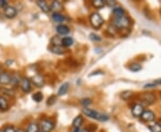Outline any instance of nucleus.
Listing matches in <instances>:
<instances>
[{"mask_svg":"<svg viewBox=\"0 0 161 132\" xmlns=\"http://www.w3.org/2000/svg\"><path fill=\"white\" fill-rule=\"evenodd\" d=\"M82 113L84 114V115H86L87 117H90L92 119H95L97 121H106L108 120V116L104 114H100L95 110H92L91 108L88 107H83L82 108Z\"/></svg>","mask_w":161,"mask_h":132,"instance_id":"nucleus-1","label":"nucleus"},{"mask_svg":"<svg viewBox=\"0 0 161 132\" xmlns=\"http://www.w3.org/2000/svg\"><path fill=\"white\" fill-rule=\"evenodd\" d=\"M113 24L115 28L121 29H127L130 27L131 25V21L130 19L124 15V16H120V17H115L114 18V21H113Z\"/></svg>","mask_w":161,"mask_h":132,"instance_id":"nucleus-2","label":"nucleus"},{"mask_svg":"<svg viewBox=\"0 0 161 132\" xmlns=\"http://www.w3.org/2000/svg\"><path fill=\"white\" fill-rule=\"evenodd\" d=\"M90 23L94 29H99L103 25L104 19L99 13H94L90 16Z\"/></svg>","mask_w":161,"mask_h":132,"instance_id":"nucleus-3","label":"nucleus"},{"mask_svg":"<svg viewBox=\"0 0 161 132\" xmlns=\"http://www.w3.org/2000/svg\"><path fill=\"white\" fill-rule=\"evenodd\" d=\"M55 127V124L54 122L50 120H47V119H45L43 121H41V124H40V131L42 132H50L53 130Z\"/></svg>","mask_w":161,"mask_h":132,"instance_id":"nucleus-4","label":"nucleus"},{"mask_svg":"<svg viewBox=\"0 0 161 132\" xmlns=\"http://www.w3.org/2000/svg\"><path fill=\"white\" fill-rule=\"evenodd\" d=\"M4 14L6 18L8 19H13L17 15V10L14 6H7L4 10Z\"/></svg>","mask_w":161,"mask_h":132,"instance_id":"nucleus-5","label":"nucleus"},{"mask_svg":"<svg viewBox=\"0 0 161 132\" xmlns=\"http://www.w3.org/2000/svg\"><path fill=\"white\" fill-rule=\"evenodd\" d=\"M31 82H32L33 85L37 87H42L45 85L44 77L40 74L34 75V76L31 78Z\"/></svg>","mask_w":161,"mask_h":132,"instance_id":"nucleus-6","label":"nucleus"},{"mask_svg":"<svg viewBox=\"0 0 161 132\" xmlns=\"http://www.w3.org/2000/svg\"><path fill=\"white\" fill-rule=\"evenodd\" d=\"M21 88L24 93H29L31 89V81L28 78H23L20 82Z\"/></svg>","mask_w":161,"mask_h":132,"instance_id":"nucleus-7","label":"nucleus"},{"mask_svg":"<svg viewBox=\"0 0 161 132\" xmlns=\"http://www.w3.org/2000/svg\"><path fill=\"white\" fill-rule=\"evenodd\" d=\"M141 118L145 122H150V121H154L155 114L152 111H150V110H147V111H144L143 114L141 116Z\"/></svg>","mask_w":161,"mask_h":132,"instance_id":"nucleus-8","label":"nucleus"},{"mask_svg":"<svg viewBox=\"0 0 161 132\" xmlns=\"http://www.w3.org/2000/svg\"><path fill=\"white\" fill-rule=\"evenodd\" d=\"M142 100L143 103L150 105V104H152V103H155L156 98L152 93H145V94H143L142 96Z\"/></svg>","mask_w":161,"mask_h":132,"instance_id":"nucleus-9","label":"nucleus"},{"mask_svg":"<svg viewBox=\"0 0 161 132\" xmlns=\"http://www.w3.org/2000/svg\"><path fill=\"white\" fill-rule=\"evenodd\" d=\"M144 107L142 104L141 103H136L133 105V107L132 108V114L134 117H141L142 114H143Z\"/></svg>","mask_w":161,"mask_h":132,"instance_id":"nucleus-10","label":"nucleus"},{"mask_svg":"<svg viewBox=\"0 0 161 132\" xmlns=\"http://www.w3.org/2000/svg\"><path fill=\"white\" fill-rule=\"evenodd\" d=\"M11 83V76L8 74L6 71L0 72V84L2 85H7Z\"/></svg>","mask_w":161,"mask_h":132,"instance_id":"nucleus-11","label":"nucleus"},{"mask_svg":"<svg viewBox=\"0 0 161 132\" xmlns=\"http://www.w3.org/2000/svg\"><path fill=\"white\" fill-rule=\"evenodd\" d=\"M37 5L41 9V11L44 12V13H48L50 11V6H48L46 1H44V0H38Z\"/></svg>","mask_w":161,"mask_h":132,"instance_id":"nucleus-12","label":"nucleus"},{"mask_svg":"<svg viewBox=\"0 0 161 132\" xmlns=\"http://www.w3.org/2000/svg\"><path fill=\"white\" fill-rule=\"evenodd\" d=\"M49 50L53 54H57V55H62V54H64V52H65L64 47H63L62 46H52L49 47Z\"/></svg>","mask_w":161,"mask_h":132,"instance_id":"nucleus-13","label":"nucleus"},{"mask_svg":"<svg viewBox=\"0 0 161 132\" xmlns=\"http://www.w3.org/2000/svg\"><path fill=\"white\" fill-rule=\"evenodd\" d=\"M69 30L70 29L68 28V26H66L64 24H60V25H58V27H57V31H58V33L59 35L68 34Z\"/></svg>","mask_w":161,"mask_h":132,"instance_id":"nucleus-14","label":"nucleus"},{"mask_svg":"<svg viewBox=\"0 0 161 132\" xmlns=\"http://www.w3.org/2000/svg\"><path fill=\"white\" fill-rule=\"evenodd\" d=\"M74 44V40L71 37H64L61 40V46L63 47H69Z\"/></svg>","mask_w":161,"mask_h":132,"instance_id":"nucleus-15","label":"nucleus"},{"mask_svg":"<svg viewBox=\"0 0 161 132\" xmlns=\"http://www.w3.org/2000/svg\"><path fill=\"white\" fill-rule=\"evenodd\" d=\"M62 9V4L59 1H54L50 6V10L54 12V13H58V12Z\"/></svg>","mask_w":161,"mask_h":132,"instance_id":"nucleus-16","label":"nucleus"},{"mask_svg":"<svg viewBox=\"0 0 161 132\" xmlns=\"http://www.w3.org/2000/svg\"><path fill=\"white\" fill-rule=\"evenodd\" d=\"M68 88H69V83H67V82L64 83L63 85L59 87L58 95V96H64V95H65L66 92L68 91Z\"/></svg>","mask_w":161,"mask_h":132,"instance_id":"nucleus-17","label":"nucleus"},{"mask_svg":"<svg viewBox=\"0 0 161 132\" xmlns=\"http://www.w3.org/2000/svg\"><path fill=\"white\" fill-rule=\"evenodd\" d=\"M40 131V127L38 125V123L36 122H31L30 123L29 126L27 127L26 132H39Z\"/></svg>","mask_w":161,"mask_h":132,"instance_id":"nucleus-18","label":"nucleus"},{"mask_svg":"<svg viewBox=\"0 0 161 132\" xmlns=\"http://www.w3.org/2000/svg\"><path fill=\"white\" fill-rule=\"evenodd\" d=\"M82 122H83V118H82V116H81V115H78L75 120L73 121V126L75 127V129L80 128V127L81 126V124H82Z\"/></svg>","mask_w":161,"mask_h":132,"instance_id":"nucleus-19","label":"nucleus"},{"mask_svg":"<svg viewBox=\"0 0 161 132\" xmlns=\"http://www.w3.org/2000/svg\"><path fill=\"white\" fill-rule=\"evenodd\" d=\"M125 10L122 7H114L113 9V13L115 15V17H120L125 15Z\"/></svg>","mask_w":161,"mask_h":132,"instance_id":"nucleus-20","label":"nucleus"},{"mask_svg":"<svg viewBox=\"0 0 161 132\" xmlns=\"http://www.w3.org/2000/svg\"><path fill=\"white\" fill-rule=\"evenodd\" d=\"M92 4V6H94L95 8H97V9H100V8H102V7L106 6V3H105L104 0H93Z\"/></svg>","mask_w":161,"mask_h":132,"instance_id":"nucleus-21","label":"nucleus"},{"mask_svg":"<svg viewBox=\"0 0 161 132\" xmlns=\"http://www.w3.org/2000/svg\"><path fill=\"white\" fill-rule=\"evenodd\" d=\"M149 129L151 132H161V124L159 122H155L154 124L150 125Z\"/></svg>","mask_w":161,"mask_h":132,"instance_id":"nucleus-22","label":"nucleus"},{"mask_svg":"<svg viewBox=\"0 0 161 132\" xmlns=\"http://www.w3.org/2000/svg\"><path fill=\"white\" fill-rule=\"evenodd\" d=\"M52 18L57 23H63L64 21L65 20V17L64 16L63 14H60V13H53Z\"/></svg>","mask_w":161,"mask_h":132,"instance_id":"nucleus-23","label":"nucleus"},{"mask_svg":"<svg viewBox=\"0 0 161 132\" xmlns=\"http://www.w3.org/2000/svg\"><path fill=\"white\" fill-rule=\"evenodd\" d=\"M132 96V92L131 90H125V91H123L120 94V98L123 100H128L130 99V98Z\"/></svg>","mask_w":161,"mask_h":132,"instance_id":"nucleus-24","label":"nucleus"},{"mask_svg":"<svg viewBox=\"0 0 161 132\" xmlns=\"http://www.w3.org/2000/svg\"><path fill=\"white\" fill-rule=\"evenodd\" d=\"M0 109H8V102H7V100L4 97H0Z\"/></svg>","mask_w":161,"mask_h":132,"instance_id":"nucleus-25","label":"nucleus"},{"mask_svg":"<svg viewBox=\"0 0 161 132\" xmlns=\"http://www.w3.org/2000/svg\"><path fill=\"white\" fill-rule=\"evenodd\" d=\"M32 99L34 100L35 102H37V103H40L42 101V99H43V95H42V93L41 92H37V93H35L32 95Z\"/></svg>","mask_w":161,"mask_h":132,"instance_id":"nucleus-26","label":"nucleus"},{"mask_svg":"<svg viewBox=\"0 0 161 132\" xmlns=\"http://www.w3.org/2000/svg\"><path fill=\"white\" fill-rule=\"evenodd\" d=\"M61 40L62 39H60L59 36H54L51 39V44H53V46H61Z\"/></svg>","mask_w":161,"mask_h":132,"instance_id":"nucleus-27","label":"nucleus"},{"mask_svg":"<svg viewBox=\"0 0 161 132\" xmlns=\"http://www.w3.org/2000/svg\"><path fill=\"white\" fill-rule=\"evenodd\" d=\"M20 82H21V80H20V77L17 74H14L11 76V84L15 86V85L20 84Z\"/></svg>","mask_w":161,"mask_h":132,"instance_id":"nucleus-28","label":"nucleus"},{"mask_svg":"<svg viewBox=\"0 0 161 132\" xmlns=\"http://www.w3.org/2000/svg\"><path fill=\"white\" fill-rule=\"evenodd\" d=\"M129 69L131 70L132 71L136 72V71H141V70H142V65H141V64H139V63H132V64L130 65Z\"/></svg>","mask_w":161,"mask_h":132,"instance_id":"nucleus-29","label":"nucleus"},{"mask_svg":"<svg viewBox=\"0 0 161 132\" xmlns=\"http://www.w3.org/2000/svg\"><path fill=\"white\" fill-rule=\"evenodd\" d=\"M57 102V98H56V96L55 95H53V96H50L48 99H47V104H48V105H52V104H54V103Z\"/></svg>","mask_w":161,"mask_h":132,"instance_id":"nucleus-30","label":"nucleus"},{"mask_svg":"<svg viewBox=\"0 0 161 132\" xmlns=\"http://www.w3.org/2000/svg\"><path fill=\"white\" fill-rule=\"evenodd\" d=\"M80 103H81L84 107H86V106H88L89 104H91V103H92V100H91L90 98H85V99L80 100Z\"/></svg>","mask_w":161,"mask_h":132,"instance_id":"nucleus-31","label":"nucleus"},{"mask_svg":"<svg viewBox=\"0 0 161 132\" xmlns=\"http://www.w3.org/2000/svg\"><path fill=\"white\" fill-rule=\"evenodd\" d=\"M4 132H16V129H15V128L14 126L9 125V126L6 127L4 129Z\"/></svg>","mask_w":161,"mask_h":132,"instance_id":"nucleus-32","label":"nucleus"},{"mask_svg":"<svg viewBox=\"0 0 161 132\" xmlns=\"http://www.w3.org/2000/svg\"><path fill=\"white\" fill-rule=\"evenodd\" d=\"M2 92L3 93H5L6 95H8V96H14V92L13 91L12 89H7V88H5V89H2Z\"/></svg>","mask_w":161,"mask_h":132,"instance_id":"nucleus-33","label":"nucleus"},{"mask_svg":"<svg viewBox=\"0 0 161 132\" xmlns=\"http://www.w3.org/2000/svg\"><path fill=\"white\" fill-rule=\"evenodd\" d=\"M105 3H106V5H108V6H111V7H113V6H115V5H116V2H115V1H113V0L105 1Z\"/></svg>","mask_w":161,"mask_h":132,"instance_id":"nucleus-34","label":"nucleus"},{"mask_svg":"<svg viewBox=\"0 0 161 132\" xmlns=\"http://www.w3.org/2000/svg\"><path fill=\"white\" fill-rule=\"evenodd\" d=\"M91 39H92V40H95V41L100 40L99 36H98V35H96V34H91Z\"/></svg>","mask_w":161,"mask_h":132,"instance_id":"nucleus-35","label":"nucleus"},{"mask_svg":"<svg viewBox=\"0 0 161 132\" xmlns=\"http://www.w3.org/2000/svg\"><path fill=\"white\" fill-rule=\"evenodd\" d=\"M0 6H1V7L6 8V6H7V2H6V0H0Z\"/></svg>","mask_w":161,"mask_h":132,"instance_id":"nucleus-36","label":"nucleus"},{"mask_svg":"<svg viewBox=\"0 0 161 132\" xmlns=\"http://www.w3.org/2000/svg\"><path fill=\"white\" fill-rule=\"evenodd\" d=\"M153 82L155 83L157 86H158V85H161V79H159V80H157V81H153Z\"/></svg>","mask_w":161,"mask_h":132,"instance_id":"nucleus-37","label":"nucleus"},{"mask_svg":"<svg viewBox=\"0 0 161 132\" xmlns=\"http://www.w3.org/2000/svg\"><path fill=\"white\" fill-rule=\"evenodd\" d=\"M16 132H26L23 129H16Z\"/></svg>","mask_w":161,"mask_h":132,"instance_id":"nucleus-38","label":"nucleus"},{"mask_svg":"<svg viewBox=\"0 0 161 132\" xmlns=\"http://www.w3.org/2000/svg\"><path fill=\"white\" fill-rule=\"evenodd\" d=\"M74 132H80V128H77V129H75V130H74Z\"/></svg>","mask_w":161,"mask_h":132,"instance_id":"nucleus-39","label":"nucleus"},{"mask_svg":"<svg viewBox=\"0 0 161 132\" xmlns=\"http://www.w3.org/2000/svg\"><path fill=\"white\" fill-rule=\"evenodd\" d=\"M80 132H91L89 129H83L82 131H80Z\"/></svg>","mask_w":161,"mask_h":132,"instance_id":"nucleus-40","label":"nucleus"},{"mask_svg":"<svg viewBox=\"0 0 161 132\" xmlns=\"http://www.w3.org/2000/svg\"><path fill=\"white\" fill-rule=\"evenodd\" d=\"M0 132H4V129H0Z\"/></svg>","mask_w":161,"mask_h":132,"instance_id":"nucleus-41","label":"nucleus"},{"mask_svg":"<svg viewBox=\"0 0 161 132\" xmlns=\"http://www.w3.org/2000/svg\"><path fill=\"white\" fill-rule=\"evenodd\" d=\"M0 71H1V65H0Z\"/></svg>","mask_w":161,"mask_h":132,"instance_id":"nucleus-42","label":"nucleus"},{"mask_svg":"<svg viewBox=\"0 0 161 132\" xmlns=\"http://www.w3.org/2000/svg\"><path fill=\"white\" fill-rule=\"evenodd\" d=\"M39 132H42V131H40H40H39Z\"/></svg>","mask_w":161,"mask_h":132,"instance_id":"nucleus-43","label":"nucleus"},{"mask_svg":"<svg viewBox=\"0 0 161 132\" xmlns=\"http://www.w3.org/2000/svg\"><path fill=\"white\" fill-rule=\"evenodd\" d=\"M0 7H1V6H0Z\"/></svg>","mask_w":161,"mask_h":132,"instance_id":"nucleus-44","label":"nucleus"}]
</instances>
